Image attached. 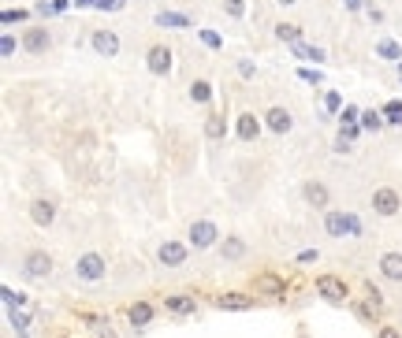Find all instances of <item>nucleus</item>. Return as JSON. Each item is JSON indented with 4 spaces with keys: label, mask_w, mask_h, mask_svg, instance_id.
Wrapping results in <instances>:
<instances>
[{
    "label": "nucleus",
    "mask_w": 402,
    "mask_h": 338,
    "mask_svg": "<svg viewBox=\"0 0 402 338\" xmlns=\"http://www.w3.org/2000/svg\"><path fill=\"white\" fill-rule=\"evenodd\" d=\"M239 75H242V78H257V67H253V60H239Z\"/></svg>",
    "instance_id": "obj_33"
},
{
    "label": "nucleus",
    "mask_w": 402,
    "mask_h": 338,
    "mask_svg": "<svg viewBox=\"0 0 402 338\" xmlns=\"http://www.w3.org/2000/svg\"><path fill=\"white\" fill-rule=\"evenodd\" d=\"M317 297L332 301V305H346L350 301V286L339 275H317Z\"/></svg>",
    "instance_id": "obj_6"
},
{
    "label": "nucleus",
    "mask_w": 402,
    "mask_h": 338,
    "mask_svg": "<svg viewBox=\"0 0 402 338\" xmlns=\"http://www.w3.org/2000/svg\"><path fill=\"white\" fill-rule=\"evenodd\" d=\"M145 67H149V75H157L164 78L171 71V49L168 45H153L149 52H145Z\"/></svg>",
    "instance_id": "obj_10"
},
{
    "label": "nucleus",
    "mask_w": 402,
    "mask_h": 338,
    "mask_svg": "<svg viewBox=\"0 0 402 338\" xmlns=\"http://www.w3.org/2000/svg\"><path fill=\"white\" fill-rule=\"evenodd\" d=\"M246 238H239V234H227V238H220V245H216V253H220L224 260H242L246 257Z\"/></svg>",
    "instance_id": "obj_17"
},
{
    "label": "nucleus",
    "mask_w": 402,
    "mask_h": 338,
    "mask_svg": "<svg viewBox=\"0 0 402 338\" xmlns=\"http://www.w3.org/2000/svg\"><path fill=\"white\" fill-rule=\"evenodd\" d=\"M339 123L346 126V123H361V108H354V104H346L343 112H339Z\"/></svg>",
    "instance_id": "obj_30"
},
{
    "label": "nucleus",
    "mask_w": 402,
    "mask_h": 338,
    "mask_svg": "<svg viewBox=\"0 0 402 338\" xmlns=\"http://www.w3.org/2000/svg\"><path fill=\"white\" fill-rule=\"evenodd\" d=\"M253 290H257V294H268V297H287V282L279 275H272V271H261V275L253 279Z\"/></svg>",
    "instance_id": "obj_14"
},
{
    "label": "nucleus",
    "mask_w": 402,
    "mask_h": 338,
    "mask_svg": "<svg viewBox=\"0 0 402 338\" xmlns=\"http://www.w3.org/2000/svg\"><path fill=\"white\" fill-rule=\"evenodd\" d=\"M377 268L388 282H402V253H383L377 260Z\"/></svg>",
    "instance_id": "obj_18"
},
{
    "label": "nucleus",
    "mask_w": 402,
    "mask_h": 338,
    "mask_svg": "<svg viewBox=\"0 0 402 338\" xmlns=\"http://www.w3.org/2000/svg\"><path fill=\"white\" fill-rule=\"evenodd\" d=\"M26 19V12H15V8H8L4 12V23H23Z\"/></svg>",
    "instance_id": "obj_35"
},
{
    "label": "nucleus",
    "mask_w": 402,
    "mask_h": 338,
    "mask_svg": "<svg viewBox=\"0 0 402 338\" xmlns=\"http://www.w3.org/2000/svg\"><path fill=\"white\" fill-rule=\"evenodd\" d=\"M187 242L190 249H216L220 245V227L213 223V219H194V223L187 227Z\"/></svg>",
    "instance_id": "obj_2"
},
{
    "label": "nucleus",
    "mask_w": 402,
    "mask_h": 338,
    "mask_svg": "<svg viewBox=\"0 0 402 338\" xmlns=\"http://www.w3.org/2000/svg\"><path fill=\"white\" fill-rule=\"evenodd\" d=\"M302 197H306L309 208H328L332 205V190H328L324 182H317V179H309L306 186H302Z\"/></svg>",
    "instance_id": "obj_12"
},
{
    "label": "nucleus",
    "mask_w": 402,
    "mask_h": 338,
    "mask_svg": "<svg viewBox=\"0 0 402 338\" xmlns=\"http://www.w3.org/2000/svg\"><path fill=\"white\" fill-rule=\"evenodd\" d=\"M276 4H283V8H290V4H298V0H276Z\"/></svg>",
    "instance_id": "obj_39"
},
{
    "label": "nucleus",
    "mask_w": 402,
    "mask_h": 338,
    "mask_svg": "<svg viewBox=\"0 0 402 338\" xmlns=\"http://www.w3.org/2000/svg\"><path fill=\"white\" fill-rule=\"evenodd\" d=\"M298 260H302V264H313V260H317V249H306V253H302Z\"/></svg>",
    "instance_id": "obj_38"
},
{
    "label": "nucleus",
    "mask_w": 402,
    "mask_h": 338,
    "mask_svg": "<svg viewBox=\"0 0 402 338\" xmlns=\"http://www.w3.org/2000/svg\"><path fill=\"white\" fill-rule=\"evenodd\" d=\"M190 257V242H179V238H164L157 245V264L160 268H182Z\"/></svg>",
    "instance_id": "obj_4"
},
{
    "label": "nucleus",
    "mask_w": 402,
    "mask_h": 338,
    "mask_svg": "<svg viewBox=\"0 0 402 338\" xmlns=\"http://www.w3.org/2000/svg\"><path fill=\"white\" fill-rule=\"evenodd\" d=\"M383 126V115L377 112V108H365L361 112V131H380Z\"/></svg>",
    "instance_id": "obj_25"
},
{
    "label": "nucleus",
    "mask_w": 402,
    "mask_h": 338,
    "mask_svg": "<svg viewBox=\"0 0 402 338\" xmlns=\"http://www.w3.org/2000/svg\"><path fill=\"white\" fill-rule=\"evenodd\" d=\"M108 275V260L100 257V253H82V257L75 260V279L82 282H100Z\"/></svg>",
    "instance_id": "obj_5"
},
{
    "label": "nucleus",
    "mask_w": 402,
    "mask_h": 338,
    "mask_svg": "<svg viewBox=\"0 0 402 338\" xmlns=\"http://www.w3.org/2000/svg\"><path fill=\"white\" fill-rule=\"evenodd\" d=\"M276 38L298 45V41H302V26H298V23H276Z\"/></svg>",
    "instance_id": "obj_24"
},
{
    "label": "nucleus",
    "mask_w": 402,
    "mask_h": 338,
    "mask_svg": "<svg viewBox=\"0 0 402 338\" xmlns=\"http://www.w3.org/2000/svg\"><path fill=\"white\" fill-rule=\"evenodd\" d=\"M15 49H19V41H15L12 34H4V38H0V56L12 60V56H15Z\"/></svg>",
    "instance_id": "obj_28"
},
{
    "label": "nucleus",
    "mask_w": 402,
    "mask_h": 338,
    "mask_svg": "<svg viewBox=\"0 0 402 338\" xmlns=\"http://www.w3.org/2000/svg\"><path fill=\"white\" fill-rule=\"evenodd\" d=\"M213 305L224 308V313H246V308H253V297L250 294H239V290H231V294L213 297Z\"/></svg>",
    "instance_id": "obj_15"
},
{
    "label": "nucleus",
    "mask_w": 402,
    "mask_h": 338,
    "mask_svg": "<svg viewBox=\"0 0 402 338\" xmlns=\"http://www.w3.org/2000/svg\"><path fill=\"white\" fill-rule=\"evenodd\" d=\"M377 56H380V60H395V63H402V45H399V41H391V38H380V41H377Z\"/></svg>",
    "instance_id": "obj_22"
},
{
    "label": "nucleus",
    "mask_w": 402,
    "mask_h": 338,
    "mask_svg": "<svg viewBox=\"0 0 402 338\" xmlns=\"http://www.w3.org/2000/svg\"><path fill=\"white\" fill-rule=\"evenodd\" d=\"M290 52H295L298 60H324V52H321V49H313V45H302V41H298V45H290Z\"/></svg>",
    "instance_id": "obj_26"
},
{
    "label": "nucleus",
    "mask_w": 402,
    "mask_h": 338,
    "mask_svg": "<svg viewBox=\"0 0 402 338\" xmlns=\"http://www.w3.org/2000/svg\"><path fill=\"white\" fill-rule=\"evenodd\" d=\"M94 52L105 60H116L120 56V34L116 30H94Z\"/></svg>",
    "instance_id": "obj_11"
},
{
    "label": "nucleus",
    "mask_w": 402,
    "mask_h": 338,
    "mask_svg": "<svg viewBox=\"0 0 402 338\" xmlns=\"http://www.w3.org/2000/svg\"><path fill=\"white\" fill-rule=\"evenodd\" d=\"M157 26H190V19H187V15H176V12H160Z\"/></svg>",
    "instance_id": "obj_27"
},
{
    "label": "nucleus",
    "mask_w": 402,
    "mask_h": 338,
    "mask_svg": "<svg viewBox=\"0 0 402 338\" xmlns=\"http://www.w3.org/2000/svg\"><path fill=\"white\" fill-rule=\"evenodd\" d=\"M52 253L49 249H26L23 253V275L26 279H49L52 275Z\"/></svg>",
    "instance_id": "obj_3"
},
{
    "label": "nucleus",
    "mask_w": 402,
    "mask_h": 338,
    "mask_svg": "<svg viewBox=\"0 0 402 338\" xmlns=\"http://www.w3.org/2000/svg\"><path fill=\"white\" fill-rule=\"evenodd\" d=\"M201 41H205V45H209V49H220V38H216V34H213V30H201Z\"/></svg>",
    "instance_id": "obj_34"
},
{
    "label": "nucleus",
    "mask_w": 402,
    "mask_h": 338,
    "mask_svg": "<svg viewBox=\"0 0 402 338\" xmlns=\"http://www.w3.org/2000/svg\"><path fill=\"white\" fill-rule=\"evenodd\" d=\"M23 49L30 52V56H45V52L52 49L49 26H26V30H23Z\"/></svg>",
    "instance_id": "obj_8"
},
{
    "label": "nucleus",
    "mask_w": 402,
    "mask_h": 338,
    "mask_svg": "<svg viewBox=\"0 0 402 338\" xmlns=\"http://www.w3.org/2000/svg\"><path fill=\"white\" fill-rule=\"evenodd\" d=\"M346 12H365V0H343Z\"/></svg>",
    "instance_id": "obj_37"
},
{
    "label": "nucleus",
    "mask_w": 402,
    "mask_h": 338,
    "mask_svg": "<svg viewBox=\"0 0 402 338\" xmlns=\"http://www.w3.org/2000/svg\"><path fill=\"white\" fill-rule=\"evenodd\" d=\"M377 338H402V331H399V327H380Z\"/></svg>",
    "instance_id": "obj_36"
},
{
    "label": "nucleus",
    "mask_w": 402,
    "mask_h": 338,
    "mask_svg": "<svg viewBox=\"0 0 402 338\" xmlns=\"http://www.w3.org/2000/svg\"><path fill=\"white\" fill-rule=\"evenodd\" d=\"M205 138L209 142L227 138V115H209V120H205Z\"/></svg>",
    "instance_id": "obj_21"
},
{
    "label": "nucleus",
    "mask_w": 402,
    "mask_h": 338,
    "mask_svg": "<svg viewBox=\"0 0 402 338\" xmlns=\"http://www.w3.org/2000/svg\"><path fill=\"white\" fill-rule=\"evenodd\" d=\"M324 234H328V238H335V242L358 238V234H361V223H358V216H350V212L328 208V212H324Z\"/></svg>",
    "instance_id": "obj_1"
},
{
    "label": "nucleus",
    "mask_w": 402,
    "mask_h": 338,
    "mask_svg": "<svg viewBox=\"0 0 402 338\" xmlns=\"http://www.w3.org/2000/svg\"><path fill=\"white\" fill-rule=\"evenodd\" d=\"M264 126H268L272 134H290L295 115H290L287 108H268V112H264Z\"/></svg>",
    "instance_id": "obj_16"
},
{
    "label": "nucleus",
    "mask_w": 402,
    "mask_h": 338,
    "mask_svg": "<svg viewBox=\"0 0 402 338\" xmlns=\"http://www.w3.org/2000/svg\"><path fill=\"white\" fill-rule=\"evenodd\" d=\"M235 138L239 142H257L261 138V120L253 112H242L239 120H235Z\"/></svg>",
    "instance_id": "obj_13"
},
{
    "label": "nucleus",
    "mask_w": 402,
    "mask_h": 338,
    "mask_svg": "<svg viewBox=\"0 0 402 338\" xmlns=\"http://www.w3.org/2000/svg\"><path fill=\"white\" fill-rule=\"evenodd\" d=\"M369 205H372V212H377V216L391 219V216H399L402 197H399V190H391V186H377V190H372V197H369Z\"/></svg>",
    "instance_id": "obj_7"
},
{
    "label": "nucleus",
    "mask_w": 402,
    "mask_h": 338,
    "mask_svg": "<svg viewBox=\"0 0 402 338\" xmlns=\"http://www.w3.org/2000/svg\"><path fill=\"white\" fill-rule=\"evenodd\" d=\"M224 12L231 15V19H242L246 15V0H224Z\"/></svg>",
    "instance_id": "obj_29"
},
{
    "label": "nucleus",
    "mask_w": 402,
    "mask_h": 338,
    "mask_svg": "<svg viewBox=\"0 0 402 338\" xmlns=\"http://www.w3.org/2000/svg\"><path fill=\"white\" fill-rule=\"evenodd\" d=\"M127 319H131L134 327H145L153 319V305H149V301H134V305L127 308Z\"/></svg>",
    "instance_id": "obj_20"
},
{
    "label": "nucleus",
    "mask_w": 402,
    "mask_h": 338,
    "mask_svg": "<svg viewBox=\"0 0 402 338\" xmlns=\"http://www.w3.org/2000/svg\"><path fill=\"white\" fill-rule=\"evenodd\" d=\"M324 108H328V112H339V108H343V97L335 93V89H328V93H324Z\"/></svg>",
    "instance_id": "obj_31"
},
{
    "label": "nucleus",
    "mask_w": 402,
    "mask_h": 338,
    "mask_svg": "<svg viewBox=\"0 0 402 338\" xmlns=\"http://www.w3.org/2000/svg\"><path fill=\"white\" fill-rule=\"evenodd\" d=\"M164 308H168L171 316H194L198 313V301L190 294H171V297H164Z\"/></svg>",
    "instance_id": "obj_19"
},
{
    "label": "nucleus",
    "mask_w": 402,
    "mask_h": 338,
    "mask_svg": "<svg viewBox=\"0 0 402 338\" xmlns=\"http://www.w3.org/2000/svg\"><path fill=\"white\" fill-rule=\"evenodd\" d=\"M383 115H391V123H399V126H402V104H399V100H388Z\"/></svg>",
    "instance_id": "obj_32"
},
{
    "label": "nucleus",
    "mask_w": 402,
    "mask_h": 338,
    "mask_svg": "<svg viewBox=\"0 0 402 338\" xmlns=\"http://www.w3.org/2000/svg\"><path fill=\"white\" fill-rule=\"evenodd\" d=\"M190 100H194V104H209V100H213V86H209L205 78L190 82Z\"/></svg>",
    "instance_id": "obj_23"
},
{
    "label": "nucleus",
    "mask_w": 402,
    "mask_h": 338,
    "mask_svg": "<svg viewBox=\"0 0 402 338\" xmlns=\"http://www.w3.org/2000/svg\"><path fill=\"white\" fill-rule=\"evenodd\" d=\"M30 223L41 227V231H49L52 223H56V201L49 197H34L30 201Z\"/></svg>",
    "instance_id": "obj_9"
},
{
    "label": "nucleus",
    "mask_w": 402,
    "mask_h": 338,
    "mask_svg": "<svg viewBox=\"0 0 402 338\" xmlns=\"http://www.w3.org/2000/svg\"><path fill=\"white\" fill-rule=\"evenodd\" d=\"M399 78H402V63H399Z\"/></svg>",
    "instance_id": "obj_40"
}]
</instances>
